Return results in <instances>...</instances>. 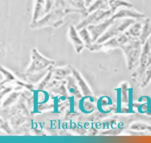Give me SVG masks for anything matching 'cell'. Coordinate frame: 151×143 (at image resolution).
I'll use <instances>...</instances> for the list:
<instances>
[{
	"instance_id": "cell-1",
	"label": "cell",
	"mask_w": 151,
	"mask_h": 143,
	"mask_svg": "<svg viewBox=\"0 0 151 143\" xmlns=\"http://www.w3.org/2000/svg\"><path fill=\"white\" fill-rule=\"evenodd\" d=\"M75 12V11L68 7L64 4H56L48 12L35 22H32V28H40L46 26L58 27L62 25L64 17L68 14Z\"/></svg>"
},
{
	"instance_id": "cell-2",
	"label": "cell",
	"mask_w": 151,
	"mask_h": 143,
	"mask_svg": "<svg viewBox=\"0 0 151 143\" xmlns=\"http://www.w3.org/2000/svg\"><path fill=\"white\" fill-rule=\"evenodd\" d=\"M135 20L132 18H122L115 20L98 39V43L103 42L123 33L136 22Z\"/></svg>"
},
{
	"instance_id": "cell-3",
	"label": "cell",
	"mask_w": 151,
	"mask_h": 143,
	"mask_svg": "<svg viewBox=\"0 0 151 143\" xmlns=\"http://www.w3.org/2000/svg\"><path fill=\"white\" fill-rule=\"evenodd\" d=\"M141 45L142 44L139 38H132L128 42L122 46L127 56L129 69L135 66L140 61Z\"/></svg>"
},
{
	"instance_id": "cell-4",
	"label": "cell",
	"mask_w": 151,
	"mask_h": 143,
	"mask_svg": "<svg viewBox=\"0 0 151 143\" xmlns=\"http://www.w3.org/2000/svg\"><path fill=\"white\" fill-rule=\"evenodd\" d=\"M113 14V13L110 9L96 10L86 15V18L78 24L76 28L78 30H80V29L89 25L99 24Z\"/></svg>"
},
{
	"instance_id": "cell-5",
	"label": "cell",
	"mask_w": 151,
	"mask_h": 143,
	"mask_svg": "<svg viewBox=\"0 0 151 143\" xmlns=\"http://www.w3.org/2000/svg\"><path fill=\"white\" fill-rule=\"evenodd\" d=\"M63 4L68 8L73 9L75 12L86 15L87 6L84 0H64Z\"/></svg>"
},
{
	"instance_id": "cell-6",
	"label": "cell",
	"mask_w": 151,
	"mask_h": 143,
	"mask_svg": "<svg viewBox=\"0 0 151 143\" xmlns=\"http://www.w3.org/2000/svg\"><path fill=\"white\" fill-rule=\"evenodd\" d=\"M32 22H35L45 14V0H34Z\"/></svg>"
},
{
	"instance_id": "cell-7",
	"label": "cell",
	"mask_w": 151,
	"mask_h": 143,
	"mask_svg": "<svg viewBox=\"0 0 151 143\" xmlns=\"http://www.w3.org/2000/svg\"><path fill=\"white\" fill-rule=\"evenodd\" d=\"M77 28H76L74 26L71 25L68 29V37L71 41V42L74 45L76 49L79 51L81 49L83 46L82 39L80 37L79 33L77 32Z\"/></svg>"
},
{
	"instance_id": "cell-8",
	"label": "cell",
	"mask_w": 151,
	"mask_h": 143,
	"mask_svg": "<svg viewBox=\"0 0 151 143\" xmlns=\"http://www.w3.org/2000/svg\"><path fill=\"white\" fill-rule=\"evenodd\" d=\"M109 9L114 14L122 8H132L133 4L126 0H107Z\"/></svg>"
},
{
	"instance_id": "cell-9",
	"label": "cell",
	"mask_w": 151,
	"mask_h": 143,
	"mask_svg": "<svg viewBox=\"0 0 151 143\" xmlns=\"http://www.w3.org/2000/svg\"><path fill=\"white\" fill-rule=\"evenodd\" d=\"M151 34V19L149 18H145L143 19V26L139 39L142 44L145 43L146 39Z\"/></svg>"
},
{
	"instance_id": "cell-10",
	"label": "cell",
	"mask_w": 151,
	"mask_h": 143,
	"mask_svg": "<svg viewBox=\"0 0 151 143\" xmlns=\"http://www.w3.org/2000/svg\"><path fill=\"white\" fill-rule=\"evenodd\" d=\"M143 19L142 21H138V22H134L126 30L127 33L131 36L134 37V38H139L140 34H141L142 29Z\"/></svg>"
},
{
	"instance_id": "cell-11",
	"label": "cell",
	"mask_w": 151,
	"mask_h": 143,
	"mask_svg": "<svg viewBox=\"0 0 151 143\" xmlns=\"http://www.w3.org/2000/svg\"><path fill=\"white\" fill-rule=\"evenodd\" d=\"M151 81V65L148 66L145 69L142 77L141 87H145L147 86Z\"/></svg>"
},
{
	"instance_id": "cell-12",
	"label": "cell",
	"mask_w": 151,
	"mask_h": 143,
	"mask_svg": "<svg viewBox=\"0 0 151 143\" xmlns=\"http://www.w3.org/2000/svg\"><path fill=\"white\" fill-rule=\"evenodd\" d=\"M143 45V46L142 48V52L143 53H145V54L146 53V54H148L150 51L151 50V34Z\"/></svg>"
},
{
	"instance_id": "cell-13",
	"label": "cell",
	"mask_w": 151,
	"mask_h": 143,
	"mask_svg": "<svg viewBox=\"0 0 151 143\" xmlns=\"http://www.w3.org/2000/svg\"><path fill=\"white\" fill-rule=\"evenodd\" d=\"M45 14L48 12L56 4L57 0H45Z\"/></svg>"
},
{
	"instance_id": "cell-14",
	"label": "cell",
	"mask_w": 151,
	"mask_h": 143,
	"mask_svg": "<svg viewBox=\"0 0 151 143\" xmlns=\"http://www.w3.org/2000/svg\"><path fill=\"white\" fill-rule=\"evenodd\" d=\"M150 65H151V50L150 51V52L148 54V56H147V67L148 66H149Z\"/></svg>"
},
{
	"instance_id": "cell-15",
	"label": "cell",
	"mask_w": 151,
	"mask_h": 143,
	"mask_svg": "<svg viewBox=\"0 0 151 143\" xmlns=\"http://www.w3.org/2000/svg\"><path fill=\"white\" fill-rule=\"evenodd\" d=\"M94 1V0H84L85 4H86V5L87 8Z\"/></svg>"
}]
</instances>
